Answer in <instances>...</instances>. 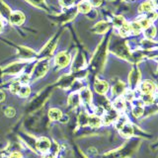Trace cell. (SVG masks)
I'll use <instances>...</instances> for the list:
<instances>
[{"instance_id": "83f0119b", "label": "cell", "mask_w": 158, "mask_h": 158, "mask_svg": "<svg viewBox=\"0 0 158 158\" xmlns=\"http://www.w3.org/2000/svg\"><path fill=\"white\" fill-rule=\"evenodd\" d=\"M143 16H144L150 23H152L158 18V13L155 11V10H152V11H149V12H147L146 14H144Z\"/></svg>"}, {"instance_id": "8d00e7d4", "label": "cell", "mask_w": 158, "mask_h": 158, "mask_svg": "<svg viewBox=\"0 0 158 158\" xmlns=\"http://www.w3.org/2000/svg\"><path fill=\"white\" fill-rule=\"evenodd\" d=\"M5 97H6L5 96V93L2 90H0V103L5 100Z\"/></svg>"}, {"instance_id": "52a82bcc", "label": "cell", "mask_w": 158, "mask_h": 158, "mask_svg": "<svg viewBox=\"0 0 158 158\" xmlns=\"http://www.w3.org/2000/svg\"><path fill=\"white\" fill-rule=\"evenodd\" d=\"M139 80H140V72L137 67H135L131 71L130 75H128V84H130L131 90H133L135 87L139 85Z\"/></svg>"}, {"instance_id": "d6a6232c", "label": "cell", "mask_w": 158, "mask_h": 158, "mask_svg": "<svg viewBox=\"0 0 158 158\" xmlns=\"http://www.w3.org/2000/svg\"><path fill=\"white\" fill-rule=\"evenodd\" d=\"M5 115H6L8 118H12L15 116V114H16V111H15V109L12 108V107H8L6 110H5Z\"/></svg>"}, {"instance_id": "cb8c5ba5", "label": "cell", "mask_w": 158, "mask_h": 158, "mask_svg": "<svg viewBox=\"0 0 158 158\" xmlns=\"http://www.w3.org/2000/svg\"><path fill=\"white\" fill-rule=\"evenodd\" d=\"M48 117L52 121H57V120H60L61 117H62V113L60 110L56 108H52L51 110L48 111Z\"/></svg>"}, {"instance_id": "b9f144b4", "label": "cell", "mask_w": 158, "mask_h": 158, "mask_svg": "<svg viewBox=\"0 0 158 158\" xmlns=\"http://www.w3.org/2000/svg\"><path fill=\"white\" fill-rule=\"evenodd\" d=\"M127 2H131V1H135V0H126Z\"/></svg>"}, {"instance_id": "4dcf8cb0", "label": "cell", "mask_w": 158, "mask_h": 158, "mask_svg": "<svg viewBox=\"0 0 158 158\" xmlns=\"http://www.w3.org/2000/svg\"><path fill=\"white\" fill-rule=\"evenodd\" d=\"M88 118H89V116H87L86 113H81L80 115H79V125H81V126L87 125Z\"/></svg>"}, {"instance_id": "d4e9b609", "label": "cell", "mask_w": 158, "mask_h": 158, "mask_svg": "<svg viewBox=\"0 0 158 158\" xmlns=\"http://www.w3.org/2000/svg\"><path fill=\"white\" fill-rule=\"evenodd\" d=\"M127 23V21L125 20V18L122 17V16H115L112 20V24L113 26L117 28V29H120L123 25H125Z\"/></svg>"}, {"instance_id": "9c48e42d", "label": "cell", "mask_w": 158, "mask_h": 158, "mask_svg": "<svg viewBox=\"0 0 158 158\" xmlns=\"http://www.w3.org/2000/svg\"><path fill=\"white\" fill-rule=\"evenodd\" d=\"M8 20L14 26H21L25 21V15L21 11H14L11 12Z\"/></svg>"}, {"instance_id": "74e56055", "label": "cell", "mask_w": 158, "mask_h": 158, "mask_svg": "<svg viewBox=\"0 0 158 158\" xmlns=\"http://www.w3.org/2000/svg\"><path fill=\"white\" fill-rule=\"evenodd\" d=\"M2 31H3V22H2V20L0 19V33Z\"/></svg>"}, {"instance_id": "d6986e66", "label": "cell", "mask_w": 158, "mask_h": 158, "mask_svg": "<svg viewBox=\"0 0 158 158\" xmlns=\"http://www.w3.org/2000/svg\"><path fill=\"white\" fill-rule=\"evenodd\" d=\"M113 106H114V109H115L117 112L123 111L126 109V100L123 98L118 97L116 100L114 101Z\"/></svg>"}, {"instance_id": "5b68a950", "label": "cell", "mask_w": 158, "mask_h": 158, "mask_svg": "<svg viewBox=\"0 0 158 158\" xmlns=\"http://www.w3.org/2000/svg\"><path fill=\"white\" fill-rule=\"evenodd\" d=\"M56 39L52 38L51 41H48V43L44 47V48L41 51V52H40L39 56L43 59L51 56L54 51V48H56Z\"/></svg>"}, {"instance_id": "8fae6325", "label": "cell", "mask_w": 158, "mask_h": 158, "mask_svg": "<svg viewBox=\"0 0 158 158\" xmlns=\"http://www.w3.org/2000/svg\"><path fill=\"white\" fill-rule=\"evenodd\" d=\"M109 29H110V24L106 21H100L92 28V32H94L95 34L103 35L106 34L109 31Z\"/></svg>"}, {"instance_id": "d590c367", "label": "cell", "mask_w": 158, "mask_h": 158, "mask_svg": "<svg viewBox=\"0 0 158 158\" xmlns=\"http://www.w3.org/2000/svg\"><path fill=\"white\" fill-rule=\"evenodd\" d=\"M8 158H23V156L20 152H13L9 155Z\"/></svg>"}, {"instance_id": "603a6c76", "label": "cell", "mask_w": 158, "mask_h": 158, "mask_svg": "<svg viewBox=\"0 0 158 158\" xmlns=\"http://www.w3.org/2000/svg\"><path fill=\"white\" fill-rule=\"evenodd\" d=\"M143 34H144V36H145L146 39L152 40L156 36V28H155V26H153V25H149L147 28L144 29Z\"/></svg>"}, {"instance_id": "484cf974", "label": "cell", "mask_w": 158, "mask_h": 158, "mask_svg": "<svg viewBox=\"0 0 158 158\" xmlns=\"http://www.w3.org/2000/svg\"><path fill=\"white\" fill-rule=\"evenodd\" d=\"M130 28H131V33L133 34V35H139L141 32H142V28L141 26L139 25V23H138L137 21H135L130 24Z\"/></svg>"}, {"instance_id": "44dd1931", "label": "cell", "mask_w": 158, "mask_h": 158, "mask_svg": "<svg viewBox=\"0 0 158 158\" xmlns=\"http://www.w3.org/2000/svg\"><path fill=\"white\" fill-rule=\"evenodd\" d=\"M102 118L97 115H91L88 118V125L93 127H98L102 125Z\"/></svg>"}, {"instance_id": "7bdbcfd3", "label": "cell", "mask_w": 158, "mask_h": 158, "mask_svg": "<svg viewBox=\"0 0 158 158\" xmlns=\"http://www.w3.org/2000/svg\"><path fill=\"white\" fill-rule=\"evenodd\" d=\"M110 1H115V0H110Z\"/></svg>"}, {"instance_id": "277c9868", "label": "cell", "mask_w": 158, "mask_h": 158, "mask_svg": "<svg viewBox=\"0 0 158 158\" xmlns=\"http://www.w3.org/2000/svg\"><path fill=\"white\" fill-rule=\"evenodd\" d=\"M70 59L71 56L67 52H60L54 57V64L59 68H64L70 63Z\"/></svg>"}, {"instance_id": "ac0fdd59", "label": "cell", "mask_w": 158, "mask_h": 158, "mask_svg": "<svg viewBox=\"0 0 158 158\" xmlns=\"http://www.w3.org/2000/svg\"><path fill=\"white\" fill-rule=\"evenodd\" d=\"M120 132H121V135L123 136H125V137H130L132 133H133V127L131 125V123H126L125 125H123L120 130Z\"/></svg>"}, {"instance_id": "ffe728a7", "label": "cell", "mask_w": 158, "mask_h": 158, "mask_svg": "<svg viewBox=\"0 0 158 158\" xmlns=\"http://www.w3.org/2000/svg\"><path fill=\"white\" fill-rule=\"evenodd\" d=\"M84 63H85V58H84L82 54L81 53L76 54L75 60H74L73 65H72V70H78V69H80Z\"/></svg>"}, {"instance_id": "4fadbf2b", "label": "cell", "mask_w": 158, "mask_h": 158, "mask_svg": "<svg viewBox=\"0 0 158 158\" xmlns=\"http://www.w3.org/2000/svg\"><path fill=\"white\" fill-rule=\"evenodd\" d=\"M19 56L22 59H31L37 56L33 49L25 47H19Z\"/></svg>"}, {"instance_id": "e575fe53", "label": "cell", "mask_w": 158, "mask_h": 158, "mask_svg": "<svg viewBox=\"0 0 158 158\" xmlns=\"http://www.w3.org/2000/svg\"><path fill=\"white\" fill-rule=\"evenodd\" d=\"M88 2L91 4V6L94 7H99L102 4L103 0H88Z\"/></svg>"}, {"instance_id": "2e32d148", "label": "cell", "mask_w": 158, "mask_h": 158, "mask_svg": "<svg viewBox=\"0 0 158 158\" xmlns=\"http://www.w3.org/2000/svg\"><path fill=\"white\" fill-rule=\"evenodd\" d=\"M152 10H154V5H153L152 1H150V0H147V1L141 3L139 8H138V11H139V13H141L143 15L146 14L147 12H149V11H152Z\"/></svg>"}, {"instance_id": "4316f807", "label": "cell", "mask_w": 158, "mask_h": 158, "mask_svg": "<svg viewBox=\"0 0 158 158\" xmlns=\"http://www.w3.org/2000/svg\"><path fill=\"white\" fill-rule=\"evenodd\" d=\"M30 93H31V88H30L28 85H22L21 88H20V90L18 92L19 96L22 97V98H26L30 95Z\"/></svg>"}, {"instance_id": "ab89813d", "label": "cell", "mask_w": 158, "mask_h": 158, "mask_svg": "<svg viewBox=\"0 0 158 158\" xmlns=\"http://www.w3.org/2000/svg\"><path fill=\"white\" fill-rule=\"evenodd\" d=\"M82 1H84V0H75V3H79V2H82Z\"/></svg>"}, {"instance_id": "6da1fadb", "label": "cell", "mask_w": 158, "mask_h": 158, "mask_svg": "<svg viewBox=\"0 0 158 158\" xmlns=\"http://www.w3.org/2000/svg\"><path fill=\"white\" fill-rule=\"evenodd\" d=\"M110 49L113 53H115L118 56L127 59V60H131V61L133 60L132 53L130 51V48H128V47H127V44L126 42L118 41V40L113 41V43H111V48Z\"/></svg>"}, {"instance_id": "836d02e7", "label": "cell", "mask_w": 158, "mask_h": 158, "mask_svg": "<svg viewBox=\"0 0 158 158\" xmlns=\"http://www.w3.org/2000/svg\"><path fill=\"white\" fill-rule=\"evenodd\" d=\"M86 16L89 18V19H91V20H93V19H95L97 16H98V13H97V11L96 10H94V9H91L90 11H89L87 14H86Z\"/></svg>"}, {"instance_id": "f1b7e54d", "label": "cell", "mask_w": 158, "mask_h": 158, "mask_svg": "<svg viewBox=\"0 0 158 158\" xmlns=\"http://www.w3.org/2000/svg\"><path fill=\"white\" fill-rule=\"evenodd\" d=\"M21 86H22V84L20 83L19 81H14L11 85H10V91H11L12 93H14V94H18Z\"/></svg>"}, {"instance_id": "5bb4252c", "label": "cell", "mask_w": 158, "mask_h": 158, "mask_svg": "<svg viewBox=\"0 0 158 158\" xmlns=\"http://www.w3.org/2000/svg\"><path fill=\"white\" fill-rule=\"evenodd\" d=\"M126 91V84L123 83L121 81H118V83H116L115 85L112 88V94L116 97H120L122 96Z\"/></svg>"}, {"instance_id": "f35d334b", "label": "cell", "mask_w": 158, "mask_h": 158, "mask_svg": "<svg viewBox=\"0 0 158 158\" xmlns=\"http://www.w3.org/2000/svg\"><path fill=\"white\" fill-rule=\"evenodd\" d=\"M152 3H153V5H154V7L158 8V0H153Z\"/></svg>"}, {"instance_id": "60d3db41", "label": "cell", "mask_w": 158, "mask_h": 158, "mask_svg": "<svg viewBox=\"0 0 158 158\" xmlns=\"http://www.w3.org/2000/svg\"><path fill=\"white\" fill-rule=\"evenodd\" d=\"M46 158H53V155H48L46 156Z\"/></svg>"}, {"instance_id": "7a4b0ae2", "label": "cell", "mask_w": 158, "mask_h": 158, "mask_svg": "<svg viewBox=\"0 0 158 158\" xmlns=\"http://www.w3.org/2000/svg\"><path fill=\"white\" fill-rule=\"evenodd\" d=\"M107 44H108V43L106 42V40H103L102 43L99 44L98 48L95 52V54H94V56L92 57V60H91L92 67L96 68L98 66L103 65V63L105 61V58H106Z\"/></svg>"}, {"instance_id": "1f68e13d", "label": "cell", "mask_w": 158, "mask_h": 158, "mask_svg": "<svg viewBox=\"0 0 158 158\" xmlns=\"http://www.w3.org/2000/svg\"><path fill=\"white\" fill-rule=\"evenodd\" d=\"M27 1H29L31 4L35 5V6H37V7H40V8H42L43 5L46 4V0H27Z\"/></svg>"}, {"instance_id": "7c38bea8", "label": "cell", "mask_w": 158, "mask_h": 158, "mask_svg": "<svg viewBox=\"0 0 158 158\" xmlns=\"http://www.w3.org/2000/svg\"><path fill=\"white\" fill-rule=\"evenodd\" d=\"M94 89L98 94H101V95H104L106 94L107 91L109 90V84L104 81V80H97L94 83Z\"/></svg>"}, {"instance_id": "f546056e", "label": "cell", "mask_w": 158, "mask_h": 158, "mask_svg": "<svg viewBox=\"0 0 158 158\" xmlns=\"http://www.w3.org/2000/svg\"><path fill=\"white\" fill-rule=\"evenodd\" d=\"M75 3V0H59V4L63 8H70Z\"/></svg>"}, {"instance_id": "e0dca14e", "label": "cell", "mask_w": 158, "mask_h": 158, "mask_svg": "<svg viewBox=\"0 0 158 158\" xmlns=\"http://www.w3.org/2000/svg\"><path fill=\"white\" fill-rule=\"evenodd\" d=\"M76 9H77L78 12L83 13V14H87L92 9V6H91V4L87 1V0H84V1L79 2L77 4Z\"/></svg>"}, {"instance_id": "8992f818", "label": "cell", "mask_w": 158, "mask_h": 158, "mask_svg": "<svg viewBox=\"0 0 158 158\" xmlns=\"http://www.w3.org/2000/svg\"><path fill=\"white\" fill-rule=\"evenodd\" d=\"M26 67V63L25 62H14L12 64L8 65L3 70V73L10 74V75H14V74H18L21 72L23 69Z\"/></svg>"}, {"instance_id": "9a60e30c", "label": "cell", "mask_w": 158, "mask_h": 158, "mask_svg": "<svg viewBox=\"0 0 158 158\" xmlns=\"http://www.w3.org/2000/svg\"><path fill=\"white\" fill-rule=\"evenodd\" d=\"M79 96H80V100H82L85 104H90L91 103L92 93L88 88H82L81 91H80V94H79Z\"/></svg>"}, {"instance_id": "ba28073f", "label": "cell", "mask_w": 158, "mask_h": 158, "mask_svg": "<svg viewBox=\"0 0 158 158\" xmlns=\"http://www.w3.org/2000/svg\"><path fill=\"white\" fill-rule=\"evenodd\" d=\"M139 90L141 94H150V95H153L156 91V86L151 80H144L139 84Z\"/></svg>"}, {"instance_id": "7402d4cb", "label": "cell", "mask_w": 158, "mask_h": 158, "mask_svg": "<svg viewBox=\"0 0 158 158\" xmlns=\"http://www.w3.org/2000/svg\"><path fill=\"white\" fill-rule=\"evenodd\" d=\"M80 96L77 93H72L68 98V105L71 106L73 108L77 107L79 104H80Z\"/></svg>"}, {"instance_id": "30bf717a", "label": "cell", "mask_w": 158, "mask_h": 158, "mask_svg": "<svg viewBox=\"0 0 158 158\" xmlns=\"http://www.w3.org/2000/svg\"><path fill=\"white\" fill-rule=\"evenodd\" d=\"M36 147L40 152L44 153L51 149V141L47 137H41L37 140Z\"/></svg>"}, {"instance_id": "3957f363", "label": "cell", "mask_w": 158, "mask_h": 158, "mask_svg": "<svg viewBox=\"0 0 158 158\" xmlns=\"http://www.w3.org/2000/svg\"><path fill=\"white\" fill-rule=\"evenodd\" d=\"M48 68H49V63H48V59H46V58L41 59L40 61H38V63L33 68V71H32L33 79L36 80V79L43 77L44 74L48 72Z\"/></svg>"}]
</instances>
